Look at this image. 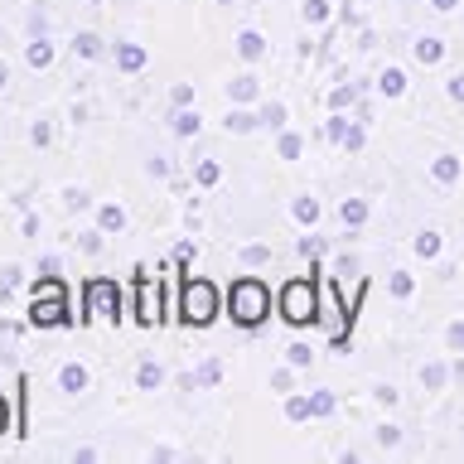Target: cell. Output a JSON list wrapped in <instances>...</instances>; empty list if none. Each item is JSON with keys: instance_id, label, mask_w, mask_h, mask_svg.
<instances>
[{"instance_id": "obj_1", "label": "cell", "mask_w": 464, "mask_h": 464, "mask_svg": "<svg viewBox=\"0 0 464 464\" xmlns=\"http://www.w3.org/2000/svg\"><path fill=\"white\" fill-rule=\"evenodd\" d=\"M227 310L242 329H256L261 319L271 314V290L261 285L256 276H242V281H232V290H227Z\"/></svg>"}, {"instance_id": "obj_2", "label": "cell", "mask_w": 464, "mask_h": 464, "mask_svg": "<svg viewBox=\"0 0 464 464\" xmlns=\"http://www.w3.org/2000/svg\"><path fill=\"white\" fill-rule=\"evenodd\" d=\"M179 314L188 319V324H213L218 319V290L208 285V281H194V276H188L184 281V295H179Z\"/></svg>"}, {"instance_id": "obj_3", "label": "cell", "mask_w": 464, "mask_h": 464, "mask_svg": "<svg viewBox=\"0 0 464 464\" xmlns=\"http://www.w3.org/2000/svg\"><path fill=\"white\" fill-rule=\"evenodd\" d=\"M281 314L290 324H310L319 314V295H314V281H285L281 290Z\"/></svg>"}, {"instance_id": "obj_4", "label": "cell", "mask_w": 464, "mask_h": 464, "mask_svg": "<svg viewBox=\"0 0 464 464\" xmlns=\"http://www.w3.org/2000/svg\"><path fill=\"white\" fill-rule=\"evenodd\" d=\"M29 324H34V329H58V324H68V304H63V295H34V304H29Z\"/></svg>"}, {"instance_id": "obj_5", "label": "cell", "mask_w": 464, "mask_h": 464, "mask_svg": "<svg viewBox=\"0 0 464 464\" xmlns=\"http://www.w3.org/2000/svg\"><path fill=\"white\" fill-rule=\"evenodd\" d=\"M116 310H121V290H116V281H87V314L116 319Z\"/></svg>"}, {"instance_id": "obj_6", "label": "cell", "mask_w": 464, "mask_h": 464, "mask_svg": "<svg viewBox=\"0 0 464 464\" xmlns=\"http://www.w3.org/2000/svg\"><path fill=\"white\" fill-rule=\"evenodd\" d=\"M136 319L140 324H160V281H140V290H136Z\"/></svg>"}, {"instance_id": "obj_7", "label": "cell", "mask_w": 464, "mask_h": 464, "mask_svg": "<svg viewBox=\"0 0 464 464\" xmlns=\"http://www.w3.org/2000/svg\"><path fill=\"white\" fill-rule=\"evenodd\" d=\"M116 63L126 72H136V68H145V49L140 44H116Z\"/></svg>"}, {"instance_id": "obj_8", "label": "cell", "mask_w": 464, "mask_h": 464, "mask_svg": "<svg viewBox=\"0 0 464 464\" xmlns=\"http://www.w3.org/2000/svg\"><path fill=\"white\" fill-rule=\"evenodd\" d=\"M160 382H165V368H160V362H140L136 368V387L140 392H155Z\"/></svg>"}, {"instance_id": "obj_9", "label": "cell", "mask_w": 464, "mask_h": 464, "mask_svg": "<svg viewBox=\"0 0 464 464\" xmlns=\"http://www.w3.org/2000/svg\"><path fill=\"white\" fill-rule=\"evenodd\" d=\"M58 387H63V392H82L87 387V368H82V362H68V368L58 372Z\"/></svg>"}, {"instance_id": "obj_10", "label": "cell", "mask_w": 464, "mask_h": 464, "mask_svg": "<svg viewBox=\"0 0 464 464\" xmlns=\"http://www.w3.org/2000/svg\"><path fill=\"white\" fill-rule=\"evenodd\" d=\"M24 58H29V68H49V63H53V44H49V39H34V44L24 49Z\"/></svg>"}, {"instance_id": "obj_11", "label": "cell", "mask_w": 464, "mask_h": 464, "mask_svg": "<svg viewBox=\"0 0 464 464\" xmlns=\"http://www.w3.org/2000/svg\"><path fill=\"white\" fill-rule=\"evenodd\" d=\"M97 223H102V232H121V227H126V213L116 208V203H102V208H97Z\"/></svg>"}, {"instance_id": "obj_12", "label": "cell", "mask_w": 464, "mask_h": 464, "mask_svg": "<svg viewBox=\"0 0 464 464\" xmlns=\"http://www.w3.org/2000/svg\"><path fill=\"white\" fill-rule=\"evenodd\" d=\"M174 136H198V111H174Z\"/></svg>"}, {"instance_id": "obj_13", "label": "cell", "mask_w": 464, "mask_h": 464, "mask_svg": "<svg viewBox=\"0 0 464 464\" xmlns=\"http://www.w3.org/2000/svg\"><path fill=\"white\" fill-rule=\"evenodd\" d=\"M237 53L242 58H261V53H266V39H261V34H242L237 39Z\"/></svg>"}, {"instance_id": "obj_14", "label": "cell", "mask_w": 464, "mask_h": 464, "mask_svg": "<svg viewBox=\"0 0 464 464\" xmlns=\"http://www.w3.org/2000/svg\"><path fill=\"white\" fill-rule=\"evenodd\" d=\"M72 49H78L82 58H97L102 53V39L97 34H78V39H72Z\"/></svg>"}, {"instance_id": "obj_15", "label": "cell", "mask_w": 464, "mask_h": 464, "mask_svg": "<svg viewBox=\"0 0 464 464\" xmlns=\"http://www.w3.org/2000/svg\"><path fill=\"white\" fill-rule=\"evenodd\" d=\"M285 416L290 420H310V397H290L285 401Z\"/></svg>"}, {"instance_id": "obj_16", "label": "cell", "mask_w": 464, "mask_h": 464, "mask_svg": "<svg viewBox=\"0 0 464 464\" xmlns=\"http://www.w3.org/2000/svg\"><path fill=\"white\" fill-rule=\"evenodd\" d=\"M285 358H290V368H310V343H290Z\"/></svg>"}, {"instance_id": "obj_17", "label": "cell", "mask_w": 464, "mask_h": 464, "mask_svg": "<svg viewBox=\"0 0 464 464\" xmlns=\"http://www.w3.org/2000/svg\"><path fill=\"white\" fill-rule=\"evenodd\" d=\"M227 92L237 97V102H246V97H256V78H237V82H227Z\"/></svg>"}, {"instance_id": "obj_18", "label": "cell", "mask_w": 464, "mask_h": 464, "mask_svg": "<svg viewBox=\"0 0 464 464\" xmlns=\"http://www.w3.org/2000/svg\"><path fill=\"white\" fill-rule=\"evenodd\" d=\"M256 116L252 111H227V130H252Z\"/></svg>"}, {"instance_id": "obj_19", "label": "cell", "mask_w": 464, "mask_h": 464, "mask_svg": "<svg viewBox=\"0 0 464 464\" xmlns=\"http://www.w3.org/2000/svg\"><path fill=\"white\" fill-rule=\"evenodd\" d=\"M295 218H300V223H314V218H319V203H314V198H295Z\"/></svg>"}, {"instance_id": "obj_20", "label": "cell", "mask_w": 464, "mask_h": 464, "mask_svg": "<svg viewBox=\"0 0 464 464\" xmlns=\"http://www.w3.org/2000/svg\"><path fill=\"white\" fill-rule=\"evenodd\" d=\"M334 411V397H329V392H314V397H310V416H329Z\"/></svg>"}, {"instance_id": "obj_21", "label": "cell", "mask_w": 464, "mask_h": 464, "mask_svg": "<svg viewBox=\"0 0 464 464\" xmlns=\"http://www.w3.org/2000/svg\"><path fill=\"white\" fill-rule=\"evenodd\" d=\"M324 14H329V5H324V0H304V20H310V24H319Z\"/></svg>"}, {"instance_id": "obj_22", "label": "cell", "mask_w": 464, "mask_h": 464, "mask_svg": "<svg viewBox=\"0 0 464 464\" xmlns=\"http://www.w3.org/2000/svg\"><path fill=\"white\" fill-rule=\"evenodd\" d=\"M261 121H266V126H285V107H281V102H271V107L261 111Z\"/></svg>"}, {"instance_id": "obj_23", "label": "cell", "mask_w": 464, "mask_h": 464, "mask_svg": "<svg viewBox=\"0 0 464 464\" xmlns=\"http://www.w3.org/2000/svg\"><path fill=\"white\" fill-rule=\"evenodd\" d=\"M339 218H343V223H362V203H358V198H353V203H343Z\"/></svg>"}, {"instance_id": "obj_24", "label": "cell", "mask_w": 464, "mask_h": 464, "mask_svg": "<svg viewBox=\"0 0 464 464\" xmlns=\"http://www.w3.org/2000/svg\"><path fill=\"white\" fill-rule=\"evenodd\" d=\"M198 184H218V165H213V160H203V165H198Z\"/></svg>"}, {"instance_id": "obj_25", "label": "cell", "mask_w": 464, "mask_h": 464, "mask_svg": "<svg viewBox=\"0 0 464 464\" xmlns=\"http://www.w3.org/2000/svg\"><path fill=\"white\" fill-rule=\"evenodd\" d=\"M281 155L295 160V155H300V136H281Z\"/></svg>"}, {"instance_id": "obj_26", "label": "cell", "mask_w": 464, "mask_h": 464, "mask_svg": "<svg viewBox=\"0 0 464 464\" xmlns=\"http://www.w3.org/2000/svg\"><path fill=\"white\" fill-rule=\"evenodd\" d=\"M246 261H252V266H261V261H266L271 256V246H246V252H242Z\"/></svg>"}, {"instance_id": "obj_27", "label": "cell", "mask_w": 464, "mask_h": 464, "mask_svg": "<svg viewBox=\"0 0 464 464\" xmlns=\"http://www.w3.org/2000/svg\"><path fill=\"white\" fill-rule=\"evenodd\" d=\"M174 102H179V107H188V102H194V87L179 82V87H174Z\"/></svg>"}, {"instance_id": "obj_28", "label": "cell", "mask_w": 464, "mask_h": 464, "mask_svg": "<svg viewBox=\"0 0 464 464\" xmlns=\"http://www.w3.org/2000/svg\"><path fill=\"white\" fill-rule=\"evenodd\" d=\"M416 53H420V63H430V58H435V53H440V49H435V39H426V44H420V49H416Z\"/></svg>"}, {"instance_id": "obj_29", "label": "cell", "mask_w": 464, "mask_h": 464, "mask_svg": "<svg viewBox=\"0 0 464 464\" xmlns=\"http://www.w3.org/2000/svg\"><path fill=\"white\" fill-rule=\"evenodd\" d=\"M319 252V237H300V256H314Z\"/></svg>"}, {"instance_id": "obj_30", "label": "cell", "mask_w": 464, "mask_h": 464, "mask_svg": "<svg viewBox=\"0 0 464 464\" xmlns=\"http://www.w3.org/2000/svg\"><path fill=\"white\" fill-rule=\"evenodd\" d=\"M39 276H58V256H44L39 261Z\"/></svg>"}, {"instance_id": "obj_31", "label": "cell", "mask_w": 464, "mask_h": 464, "mask_svg": "<svg viewBox=\"0 0 464 464\" xmlns=\"http://www.w3.org/2000/svg\"><path fill=\"white\" fill-rule=\"evenodd\" d=\"M10 426V406H5V397H0V430Z\"/></svg>"}, {"instance_id": "obj_32", "label": "cell", "mask_w": 464, "mask_h": 464, "mask_svg": "<svg viewBox=\"0 0 464 464\" xmlns=\"http://www.w3.org/2000/svg\"><path fill=\"white\" fill-rule=\"evenodd\" d=\"M0 87H5V63H0Z\"/></svg>"}, {"instance_id": "obj_33", "label": "cell", "mask_w": 464, "mask_h": 464, "mask_svg": "<svg viewBox=\"0 0 464 464\" xmlns=\"http://www.w3.org/2000/svg\"><path fill=\"white\" fill-rule=\"evenodd\" d=\"M92 5H97V0H92Z\"/></svg>"}]
</instances>
